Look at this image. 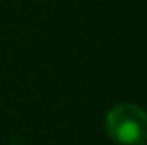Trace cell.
I'll use <instances>...</instances> for the list:
<instances>
[{"mask_svg":"<svg viewBox=\"0 0 147 145\" xmlns=\"http://www.w3.org/2000/svg\"><path fill=\"white\" fill-rule=\"evenodd\" d=\"M106 132L115 143L138 145L145 140V112L142 106L123 102L106 113Z\"/></svg>","mask_w":147,"mask_h":145,"instance_id":"obj_1","label":"cell"}]
</instances>
